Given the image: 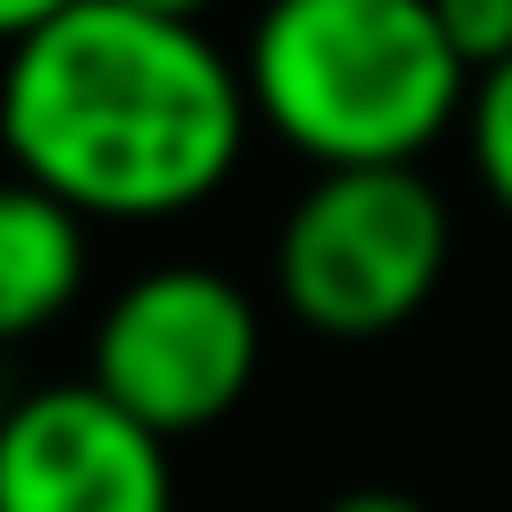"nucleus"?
<instances>
[{"label": "nucleus", "mask_w": 512, "mask_h": 512, "mask_svg": "<svg viewBox=\"0 0 512 512\" xmlns=\"http://www.w3.org/2000/svg\"><path fill=\"white\" fill-rule=\"evenodd\" d=\"M240 80L312 168H416L472 96L432 0H264Z\"/></svg>", "instance_id": "obj_2"}, {"label": "nucleus", "mask_w": 512, "mask_h": 512, "mask_svg": "<svg viewBox=\"0 0 512 512\" xmlns=\"http://www.w3.org/2000/svg\"><path fill=\"white\" fill-rule=\"evenodd\" d=\"M72 0H0V48H16L24 32H40L48 16H64Z\"/></svg>", "instance_id": "obj_10"}, {"label": "nucleus", "mask_w": 512, "mask_h": 512, "mask_svg": "<svg viewBox=\"0 0 512 512\" xmlns=\"http://www.w3.org/2000/svg\"><path fill=\"white\" fill-rule=\"evenodd\" d=\"M0 512H176L168 440L96 384H48L0 416Z\"/></svg>", "instance_id": "obj_5"}, {"label": "nucleus", "mask_w": 512, "mask_h": 512, "mask_svg": "<svg viewBox=\"0 0 512 512\" xmlns=\"http://www.w3.org/2000/svg\"><path fill=\"white\" fill-rule=\"evenodd\" d=\"M256 368H264V320L248 288L208 264L136 272L104 304L88 344V384L160 440L224 424L248 400Z\"/></svg>", "instance_id": "obj_4"}, {"label": "nucleus", "mask_w": 512, "mask_h": 512, "mask_svg": "<svg viewBox=\"0 0 512 512\" xmlns=\"http://www.w3.org/2000/svg\"><path fill=\"white\" fill-rule=\"evenodd\" d=\"M432 16H440L448 48H456V64L472 80L512 56V0H432Z\"/></svg>", "instance_id": "obj_8"}, {"label": "nucleus", "mask_w": 512, "mask_h": 512, "mask_svg": "<svg viewBox=\"0 0 512 512\" xmlns=\"http://www.w3.org/2000/svg\"><path fill=\"white\" fill-rule=\"evenodd\" d=\"M0 416H8V400H0Z\"/></svg>", "instance_id": "obj_12"}, {"label": "nucleus", "mask_w": 512, "mask_h": 512, "mask_svg": "<svg viewBox=\"0 0 512 512\" xmlns=\"http://www.w3.org/2000/svg\"><path fill=\"white\" fill-rule=\"evenodd\" d=\"M128 8H152V16H192V24H200L216 0H128Z\"/></svg>", "instance_id": "obj_11"}, {"label": "nucleus", "mask_w": 512, "mask_h": 512, "mask_svg": "<svg viewBox=\"0 0 512 512\" xmlns=\"http://www.w3.org/2000/svg\"><path fill=\"white\" fill-rule=\"evenodd\" d=\"M88 288V216L40 192L32 176H0V344L56 328Z\"/></svg>", "instance_id": "obj_6"}, {"label": "nucleus", "mask_w": 512, "mask_h": 512, "mask_svg": "<svg viewBox=\"0 0 512 512\" xmlns=\"http://www.w3.org/2000/svg\"><path fill=\"white\" fill-rule=\"evenodd\" d=\"M448 200L416 168H320L272 240L280 304L336 344L408 328L448 272Z\"/></svg>", "instance_id": "obj_3"}, {"label": "nucleus", "mask_w": 512, "mask_h": 512, "mask_svg": "<svg viewBox=\"0 0 512 512\" xmlns=\"http://www.w3.org/2000/svg\"><path fill=\"white\" fill-rule=\"evenodd\" d=\"M320 512H432V504L408 496V488H344V496H328Z\"/></svg>", "instance_id": "obj_9"}, {"label": "nucleus", "mask_w": 512, "mask_h": 512, "mask_svg": "<svg viewBox=\"0 0 512 512\" xmlns=\"http://www.w3.org/2000/svg\"><path fill=\"white\" fill-rule=\"evenodd\" d=\"M256 128L240 64L192 16L72 0L0 64V152L88 224H160L224 192Z\"/></svg>", "instance_id": "obj_1"}, {"label": "nucleus", "mask_w": 512, "mask_h": 512, "mask_svg": "<svg viewBox=\"0 0 512 512\" xmlns=\"http://www.w3.org/2000/svg\"><path fill=\"white\" fill-rule=\"evenodd\" d=\"M464 136H472V168H480L488 200L512 216V56L472 80V96H464Z\"/></svg>", "instance_id": "obj_7"}]
</instances>
